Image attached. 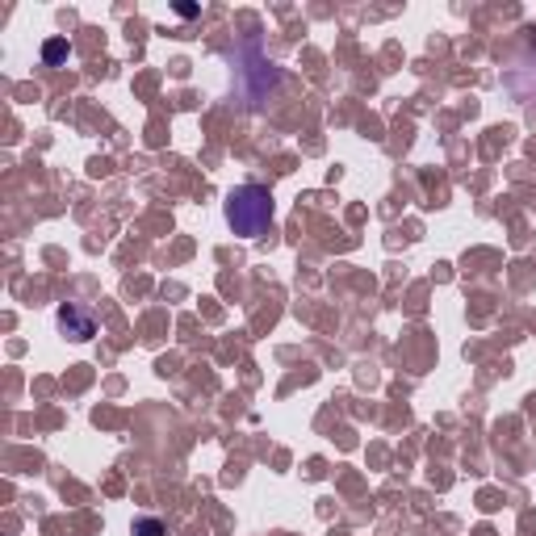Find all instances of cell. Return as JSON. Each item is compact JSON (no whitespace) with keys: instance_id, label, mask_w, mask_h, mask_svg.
<instances>
[{"instance_id":"obj_4","label":"cell","mask_w":536,"mask_h":536,"mask_svg":"<svg viewBox=\"0 0 536 536\" xmlns=\"http://www.w3.org/2000/svg\"><path fill=\"white\" fill-rule=\"evenodd\" d=\"M134 536H164L160 520H134Z\"/></svg>"},{"instance_id":"obj_3","label":"cell","mask_w":536,"mask_h":536,"mask_svg":"<svg viewBox=\"0 0 536 536\" xmlns=\"http://www.w3.org/2000/svg\"><path fill=\"white\" fill-rule=\"evenodd\" d=\"M43 59H46V63H63V59H67V43H63V38H51V43L43 46Z\"/></svg>"},{"instance_id":"obj_1","label":"cell","mask_w":536,"mask_h":536,"mask_svg":"<svg viewBox=\"0 0 536 536\" xmlns=\"http://www.w3.org/2000/svg\"><path fill=\"white\" fill-rule=\"evenodd\" d=\"M227 222L243 239H260L273 227V193L264 185H239L227 198Z\"/></svg>"},{"instance_id":"obj_2","label":"cell","mask_w":536,"mask_h":536,"mask_svg":"<svg viewBox=\"0 0 536 536\" xmlns=\"http://www.w3.org/2000/svg\"><path fill=\"white\" fill-rule=\"evenodd\" d=\"M59 327L67 331V339H93L97 336V318H93V310L67 302V307L59 310Z\"/></svg>"}]
</instances>
